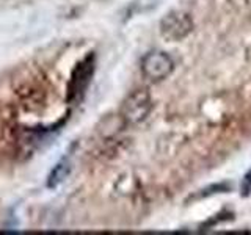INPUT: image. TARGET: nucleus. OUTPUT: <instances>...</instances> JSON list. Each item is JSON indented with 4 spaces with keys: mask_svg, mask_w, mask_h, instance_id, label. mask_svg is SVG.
<instances>
[{
    "mask_svg": "<svg viewBox=\"0 0 251 235\" xmlns=\"http://www.w3.org/2000/svg\"><path fill=\"white\" fill-rule=\"evenodd\" d=\"M152 110V99L151 94L146 90H135L129 94L121 107V116L126 124L138 125L149 116Z\"/></svg>",
    "mask_w": 251,
    "mask_h": 235,
    "instance_id": "nucleus-1",
    "label": "nucleus"
},
{
    "mask_svg": "<svg viewBox=\"0 0 251 235\" xmlns=\"http://www.w3.org/2000/svg\"><path fill=\"white\" fill-rule=\"evenodd\" d=\"M193 19L185 11H170L160 21V35L170 43L182 41L192 33Z\"/></svg>",
    "mask_w": 251,
    "mask_h": 235,
    "instance_id": "nucleus-2",
    "label": "nucleus"
},
{
    "mask_svg": "<svg viewBox=\"0 0 251 235\" xmlns=\"http://www.w3.org/2000/svg\"><path fill=\"white\" fill-rule=\"evenodd\" d=\"M175 70V61L167 52L152 50L141 60V72L151 82H162Z\"/></svg>",
    "mask_w": 251,
    "mask_h": 235,
    "instance_id": "nucleus-3",
    "label": "nucleus"
},
{
    "mask_svg": "<svg viewBox=\"0 0 251 235\" xmlns=\"http://www.w3.org/2000/svg\"><path fill=\"white\" fill-rule=\"evenodd\" d=\"M93 74V63L91 60H85L83 63L77 66L75 72L73 75V80L69 85V99L77 97L78 94H82L86 85L90 82V77Z\"/></svg>",
    "mask_w": 251,
    "mask_h": 235,
    "instance_id": "nucleus-4",
    "label": "nucleus"
},
{
    "mask_svg": "<svg viewBox=\"0 0 251 235\" xmlns=\"http://www.w3.org/2000/svg\"><path fill=\"white\" fill-rule=\"evenodd\" d=\"M69 172H71L69 162H66V160L60 162L57 166H55L50 171L49 179H47V187H49V188H57L63 182V180H65L69 176Z\"/></svg>",
    "mask_w": 251,
    "mask_h": 235,
    "instance_id": "nucleus-5",
    "label": "nucleus"
},
{
    "mask_svg": "<svg viewBox=\"0 0 251 235\" xmlns=\"http://www.w3.org/2000/svg\"><path fill=\"white\" fill-rule=\"evenodd\" d=\"M242 191L243 194H250L251 191V169L247 172V176L242 180Z\"/></svg>",
    "mask_w": 251,
    "mask_h": 235,
    "instance_id": "nucleus-6",
    "label": "nucleus"
}]
</instances>
